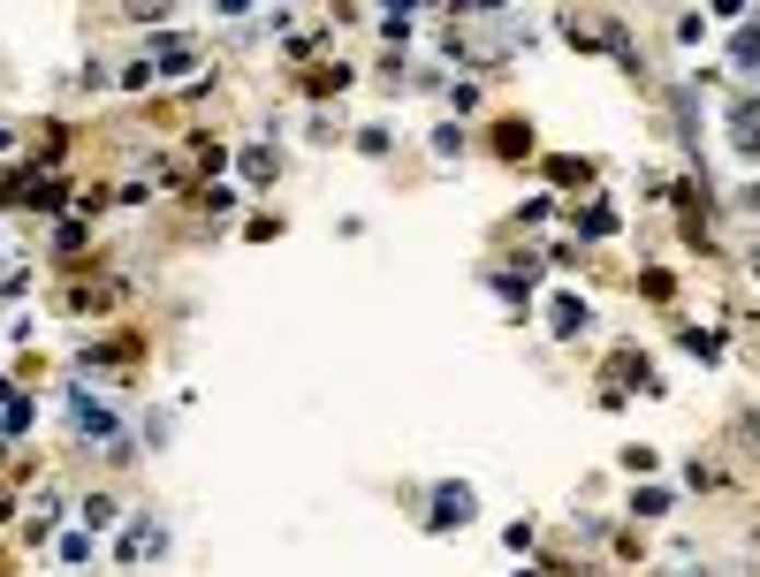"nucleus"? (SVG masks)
<instances>
[{"label":"nucleus","instance_id":"2","mask_svg":"<svg viewBox=\"0 0 760 577\" xmlns=\"http://www.w3.org/2000/svg\"><path fill=\"white\" fill-rule=\"evenodd\" d=\"M586 327V304L578 296H556V334H578Z\"/></svg>","mask_w":760,"mask_h":577},{"label":"nucleus","instance_id":"4","mask_svg":"<svg viewBox=\"0 0 760 577\" xmlns=\"http://www.w3.org/2000/svg\"><path fill=\"white\" fill-rule=\"evenodd\" d=\"M738 61H760V31H738Z\"/></svg>","mask_w":760,"mask_h":577},{"label":"nucleus","instance_id":"1","mask_svg":"<svg viewBox=\"0 0 760 577\" xmlns=\"http://www.w3.org/2000/svg\"><path fill=\"white\" fill-rule=\"evenodd\" d=\"M69 411H77V426L92 433V440H107V433H115V419H107V411H100L92 396H69Z\"/></svg>","mask_w":760,"mask_h":577},{"label":"nucleus","instance_id":"3","mask_svg":"<svg viewBox=\"0 0 760 577\" xmlns=\"http://www.w3.org/2000/svg\"><path fill=\"white\" fill-rule=\"evenodd\" d=\"M730 122H738V144H760V107H738Z\"/></svg>","mask_w":760,"mask_h":577}]
</instances>
